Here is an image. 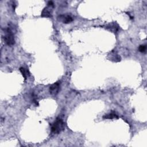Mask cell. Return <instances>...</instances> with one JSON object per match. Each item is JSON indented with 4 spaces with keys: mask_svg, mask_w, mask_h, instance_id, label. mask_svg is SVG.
Wrapping results in <instances>:
<instances>
[{
    "mask_svg": "<svg viewBox=\"0 0 147 147\" xmlns=\"http://www.w3.org/2000/svg\"><path fill=\"white\" fill-rule=\"evenodd\" d=\"M65 128V123L60 118H57L51 125V132L53 134H59Z\"/></svg>",
    "mask_w": 147,
    "mask_h": 147,
    "instance_id": "cell-1",
    "label": "cell"
},
{
    "mask_svg": "<svg viewBox=\"0 0 147 147\" xmlns=\"http://www.w3.org/2000/svg\"><path fill=\"white\" fill-rule=\"evenodd\" d=\"M4 41L6 44L9 46L13 45L15 44L14 34L9 28H7L6 30V33L4 36Z\"/></svg>",
    "mask_w": 147,
    "mask_h": 147,
    "instance_id": "cell-2",
    "label": "cell"
},
{
    "mask_svg": "<svg viewBox=\"0 0 147 147\" xmlns=\"http://www.w3.org/2000/svg\"><path fill=\"white\" fill-rule=\"evenodd\" d=\"M60 82H57L55 83L54 84H52L49 87V93L52 96H56L60 90Z\"/></svg>",
    "mask_w": 147,
    "mask_h": 147,
    "instance_id": "cell-3",
    "label": "cell"
},
{
    "mask_svg": "<svg viewBox=\"0 0 147 147\" xmlns=\"http://www.w3.org/2000/svg\"><path fill=\"white\" fill-rule=\"evenodd\" d=\"M57 20L59 21L63 22L64 24H69L73 21L74 18L70 15L61 14V15H59L57 17Z\"/></svg>",
    "mask_w": 147,
    "mask_h": 147,
    "instance_id": "cell-4",
    "label": "cell"
},
{
    "mask_svg": "<svg viewBox=\"0 0 147 147\" xmlns=\"http://www.w3.org/2000/svg\"><path fill=\"white\" fill-rule=\"evenodd\" d=\"M52 7L48 6L45 7L42 11H41V16L42 17H46V18H51L52 17Z\"/></svg>",
    "mask_w": 147,
    "mask_h": 147,
    "instance_id": "cell-5",
    "label": "cell"
},
{
    "mask_svg": "<svg viewBox=\"0 0 147 147\" xmlns=\"http://www.w3.org/2000/svg\"><path fill=\"white\" fill-rule=\"evenodd\" d=\"M103 119H113V118H118V115L113 112H111L110 113L105 114L103 117Z\"/></svg>",
    "mask_w": 147,
    "mask_h": 147,
    "instance_id": "cell-6",
    "label": "cell"
},
{
    "mask_svg": "<svg viewBox=\"0 0 147 147\" xmlns=\"http://www.w3.org/2000/svg\"><path fill=\"white\" fill-rule=\"evenodd\" d=\"M20 71L21 72V73L22 74L23 77L24 78L25 80H26L27 79V76L29 75V73L28 72V70H26L25 68L24 67H20Z\"/></svg>",
    "mask_w": 147,
    "mask_h": 147,
    "instance_id": "cell-7",
    "label": "cell"
},
{
    "mask_svg": "<svg viewBox=\"0 0 147 147\" xmlns=\"http://www.w3.org/2000/svg\"><path fill=\"white\" fill-rule=\"evenodd\" d=\"M138 50L140 52L144 53L145 52L146 50V45L145 44H143V45H141L139 48H138Z\"/></svg>",
    "mask_w": 147,
    "mask_h": 147,
    "instance_id": "cell-8",
    "label": "cell"
},
{
    "mask_svg": "<svg viewBox=\"0 0 147 147\" xmlns=\"http://www.w3.org/2000/svg\"><path fill=\"white\" fill-rule=\"evenodd\" d=\"M48 6H51L52 7H54V3H53V2L52 1H49L48 2Z\"/></svg>",
    "mask_w": 147,
    "mask_h": 147,
    "instance_id": "cell-9",
    "label": "cell"
}]
</instances>
